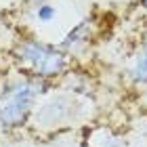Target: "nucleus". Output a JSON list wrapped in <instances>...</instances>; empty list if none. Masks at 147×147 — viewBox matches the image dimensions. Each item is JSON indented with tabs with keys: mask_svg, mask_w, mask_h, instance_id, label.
<instances>
[{
	"mask_svg": "<svg viewBox=\"0 0 147 147\" xmlns=\"http://www.w3.org/2000/svg\"><path fill=\"white\" fill-rule=\"evenodd\" d=\"M55 82L25 74L6 78L0 84V130L17 132L30 126L38 103L53 90Z\"/></svg>",
	"mask_w": 147,
	"mask_h": 147,
	"instance_id": "f257e3e1",
	"label": "nucleus"
},
{
	"mask_svg": "<svg viewBox=\"0 0 147 147\" xmlns=\"http://www.w3.org/2000/svg\"><path fill=\"white\" fill-rule=\"evenodd\" d=\"M13 61L19 74L55 82L69 71L71 57L59 44L40 40L38 36H21L13 46Z\"/></svg>",
	"mask_w": 147,
	"mask_h": 147,
	"instance_id": "f03ea898",
	"label": "nucleus"
},
{
	"mask_svg": "<svg viewBox=\"0 0 147 147\" xmlns=\"http://www.w3.org/2000/svg\"><path fill=\"white\" fill-rule=\"evenodd\" d=\"M84 101L76 90H51L38 103L30 126L38 132H57L82 120Z\"/></svg>",
	"mask_w": 147,
	"mask_h": 147,
	"instance_id": "7ed1b4c3",
	"label": "nucleus"
},
{
	"mask_svg": "<svg viewBox=\"0 0 147 147\" xmlns=\"http://www.w3.org/2000/svg\"><path fill=\"white\" fill-rule=\"evenodd\" d=\"M95 28H97L95 19L84 17L82 21H78L74 28H69V32L59 40V49L63 53H67L69 57L82 53L86 46L92 42V38H95Z\"/></svg>",
	"mask_w": 147,
	"mask_h": 147,
	"instance_id": "20e7f679",
	"label": "nucleus"
},
{
	"mask_svg": "<svg viewBox=\"0 0 147 147\" xmlns=\"http://www.w3.org/2000/svg\"><path fill=\"white\" fill-rule=\"evenodd\" d=\"M124 69H126V78L132 86L147 88V28L141 32L139 40L135 42V49L128 55Z\"/></svg>",
	"mask_w": 147,
	"mask_h": 147,
	"instance_id": "39448f33",
	"label": "nucleus"
},
{
	"mask_svg": "<svg viewBox=\"0 0 147 147\" xmlns=\"http://www.w3.org/2000/svg\"><path fill=\"white\" fill-rule=\"evenodd\" d=\"M30 13H32V17H34L36 23H40V25H49L53 19L57 17V6L53 4V2H46V4L36 6V9L30 11Z\"/></svg>",
	"mask_w": 147,
	"mask_h": 147,
	"instance_id": "423d86ee",
	"label": "nucleus"
},
{
	"mask_svg": "<svg viewBox=\"0 0 147 147\" xmlns=\"http://www.w3.org/2000/svg\"><path fill=\"white\" fill-rule=\"evenodd\" d=\"M99 147H122V139L120 137H113L111 132H105L103 139H97Z\"/></svg>",
	"mask_w": 147,
	"mask_h": 147,
	"instance_id": "0eeeda50",
	"label": "nucleus"
},
{
	"mask_svg": "<svg viewBox=\"0 0 147 147\" xmlns=\"http://www.w3.org/2000/svg\"><path fill=\"white\" fill-rule=\"evenodd\" d=\"M46 2H53V0H21V4H23L28 11H34L36 6H40V4H46Z\"/></svg>",
	"mask_w": 147,
	"mask_h": 147,
	"instance_id": "6e6552de",
	"label": "nucleus"
},
{
	"mask_svg": "<svg viewBox=\"0 0 147 147\" xmlns=\"http://www.w3.org/2000/svg\"><path fill=\"white\" fill-rule=\"evenodd\" d=\"M137 6H139V11L147 17V0H137Z\"/></svg>",
	"mask_w": 147,
	"mask_h": 147,
	"instance_id": "1a4fd4ad",
	"label": "nucleus"
}]
</instances>
